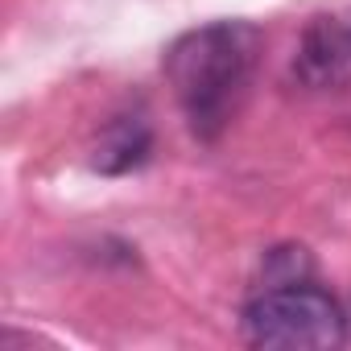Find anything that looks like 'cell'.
<instances>
[{
	"instance_id": "obj_1",
	"label": "cell",
	"mask_w": 351,
	"mask_h": 351,
	"mask_svg": "<svg viewBox=\"0 0 351 351\" xmlns=\"http://www.w3.org/2000/svg\"><path fill=\"white\" fill-rule=\"evenodd\" d=\"M261 62V29L248 21H211L165 50V79L191 132L215 141L244 108Z\"/></svg>"
},
{
	"instance_id": "obj_2",
	"label": "cell",
	"mask_w": 351,
	"mask_h": 351,
	"mask_svg": "<svg viewBox=\"0 0 351 351\" xmlns=\"http://www.w3.org/2000/svg\"><path fill=\"white\" fill-rule=\"evenodd\" d=\"M240 326L252 347L277 351H330L347 339L343 306L310 281L269 285L244 306Z\"/></svg>"
},
{
	"instance_id": "obj_3",
	"label": "cell",
	"mask_w": 351,
	"mask_h": 351,
	"mask_svg": "<svg viewBox=\"0 0 351 351\" xmlns=\"http://www.w3.org/2000/svg\"><path fill=\"white\" fill-rule=\"evenodd\" d=\"M293 79L306 91L351 87V17H314L293 54Z\"/></svg>"
},
{
	"instance_id": "obj_4",
	"label": "cell",
	"mask_w": 351,
	"mask_h": 351,
	"mask_svg": "<svg viewBox=\"0 0 351 351\" xmlns=\"http://www.w3.org/2000/svg\"><path fill=\"white\" fill-rule=\"evenodd\" d=\"M145 157H149V124L141 116H120L95 145V169L104 173H124Z\"/></svg>"
}]
</instances>
